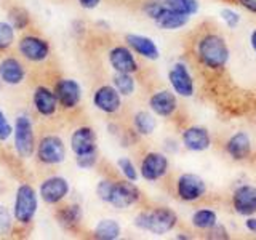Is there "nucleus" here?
Listing matches in <instances>:
<instances>
[{
	"instance_id": "obj_1",
	"label": "nucleus",
	"mask_w": 256,
	"mask_h": 240,
	"mask_svg": "<svg viewBox=\"0 0 256 240\" xmlns=\"http://www.w3.org/2000/svg\"><path fill=\"white\" fill-rule=\"evenodd\" d=\"M194 56L196 61L204 69L214 72H222L228 66L230 58V50L220 32L216 30H204L200 32L194 42Z\"/></svg>"
},
{
	"instance_id": "obj_2",
	"label": "nucleus",
	"mask_w": 256,
	"mask_h": 240,
	"mask_svg": "<svg viewBox=\"0 0 256 240\" xmlns=\"http://www.w3.org/2000/svg\"><path fill=\"white\" fill-rule=\"evenodd\" d=\"M178 224V214L168 206H157L152 210L141 212L134 218V226L141 230L152 232L156 236H164L174 229Z\"/></svg>"
},
{
	"instance_id": "obj_3",
	"label": "nucleus",
	"mask_w": 256,
	"mask_h": 240,
	"mask_svg": "<svg viewBox=\"0 0 256 240\" xmlns=\"http://www.w3.org/2000/svg\"><path fill=\"white\" fill-rule=\"evenodd\" d=\"M37 213V192L29 184H21L16 190L14 198V220L21 224H28L34 220Z\"/></svg>"
},
{
	"instance_id": "obj_4",
	"label": "nucleus",
	"mask_w": 256,
	"mask_h": 240,
	"mask_svg": "<svg viewBox=\"0 0 256 240\" xmlns=\"http://www.w3.org/2000/svg\"><path fill=\"white\" fill-rule=\"evenodd\" d=\"M13 133H14V149L18 152V156L22 158L30 157L36 149V134L30 118L26 114L16 117Z\"/></svg>"
},
{
	"instance_id": "obj_5",
	"label": "nucleus",
	"mask_w": 256,
	"mask_h": 240,
	"mask_svg": "<svg viewBox=\"0 0 256 240\" xmlns=\"http://www.w3.org/2000/svg\"><path fill=\"white\" fill-rule=\"evenodd\" d=\"M206 194V182L204 178L194 173H182L176 180V196L186 204H194L202 200Z\"/></svg>"
},
{
	"instance_id": "obj_6",
	"label": "nucleus",
	"mask_w": 256,
	"mask_h": 240,
	"mask_svg": "<svg viewBox=\"0 0 256 240\" xmlns=\"http://www.w3.org/2000/svg\"><path fill=\"white\" fill-rule=\"evenodd\" d=\"M140 197L141 192L136 188V184H133V181H112L108 204L118 208V210H124V208L134 205Z\"/></svg>"
},
{
	"instance_id": "obj_7",
	"label": "nucleus",
	"mask_w": 256,
	"mask_h": 240,
	"mask_svg": "<svg viewBox=\"0 0 256 240\" xmlns=\"http://www.w3.org/2000/svg\"><path fill=\"white\" fill-rule=\"evenodd\" d=\"M230 206L238 216H252L256 213V186L253 184H238L232 190Z\"/></svg>"
},
{
	"instance_id": "obj_8",
	"label": "nucleus",
	"mask_w": 256,
	"mask_h": 240,
	"mask_svg": "<svg viewBox=\"0 0 256 240\" xmlns=\"http://www.w3.org/2000/svg\"><path fill=\"white\" fill-rule=\"evenodd\" d=\"M37 158L45 165H58L66 158V148L60 136L48 134L37 146Z\"/></svg>"
},
{
	"instance_id": "obj_9",
	"label": "nucleus",
	"mask_w": 256,
	"mask_h": 240,
	"mask_svg": "<svg viewBox=\"0 0 256 240\" xmlns=\"http://www.w3.org/2000/svg\"><path fill=\"white\" fill-rule=\"evenodd\" d=\"M168 168H170L168 157L165 154H162V152L152 150L142 157L140 172L144 180L154 182V181H158L164 178V176L168 173Z\"/></svg>"
},
{
	"instance_id": "obj_10",
	"label": "nucleus",
	"mask_w": 256,
	"mask_h": 240,
	"mask_svg": "<svg viewBox=\"0 0 256 240\" xmlns=\"http://www.w3.org/2000/svg\"><path fill=\"white\" fill-rule=\"evenodd\" d=\"M168 80L173 88V92L182 96V98H190L196 92L194 78H192L189 68L184 62H174L170 72H168Z\"/></svg>"
},
{
	"instance_id": "obj_11",
	"label": "nucleus",
	"mask_w": 256,
	"mask_h": 240,
	"mask_svg": "<svg viewBox=\"0 0 256 240\" xmlns=\"http://www.w3.org/2000/svg\"><path fill=\"white\" fill-rule=\"evenodd\" d=\"M224 152L234 162H244L253 154V142L246 132H237L224 142Z\"/></svg>"
},
{
	"instance_id": "obj_12",
	"label": "nucleus",
	"mask_w": 256,
	"mask_h": 240,
	"mask_svg": "<svg viewBox=\"0 0 256 240\" xmlns=\"http://www.w3.org/2000/svg\"><path fill=\"white\" fill-rule=\"evenodd\" d=\"M18 50L28 61L40 62L48 58V54H50V45H48L46 40L40 37L26 36L18 42Z\"/></svg>"
},
{
	"instance_id": "obj_13",
	"label": "nucleus",
	"mask_w": 256,
	"mask_h": 240,
	"mask_svg": "<svg viewBox=\"0 0 256 240\" xmlns=\"http://www.w3.org/2000/svg\"><path fill=\"white\" fill-rule=\"evenodd\" d=\"M54 96L58 100V104L64 109L76 108L82 98V90L80 85L74 78H61L58 84L54 85Z\"/></svg>"
},
{
	"instance_id": "obj_14",
	"label": "nucleus",
	"mask_w": 256,
	"mask_h": 240,
	"mask_svg": "<svg viewBox=\"0 0 256 240\" xmlns=\"http://www.w3.org/2000/svg\"><path fill=\"white\" fill-rule=\"evenodd\" d=\"M182 146L190 152H204L212 146V134L204 126H188L181 134Z\"/></svg>"
},
{
	"instance_id": "obj_15",
	"label": "nucleus",
	"mask_w": 256,
	"mask_h": 240,
	"mask_svg": "<svg viewBox=\"0 0 256 240\" xmlns=\"http://www.w3.org/2000/svg\"><path fill=\"white\" fill-rule=\"evenodd\" d=\"M109 62L116 72H124V74H134L140 69L133 50L124 45H117L109 52Z\"/></svg>"
},
{
	"instance_id": "obj_16",
	"label": "nucleus",
	"mask_w": 256,
	"mask_h": 240,
	"mask_svg": "<svg viewBox=\"0 0 256 240\" xmlns=\"http://www.w3.org/2000/svg\"><path fill=\"white\" fill-rule=\"evenodd\" d=\"M69 192V182L68 180L61 178V176H52L46 178L42 186H40V197L48 205H54L61 202V200L68 196Z\"/></svg>"
},
{
	"instance_id": "obj_17",
	"label": "nucleus",
	"mask_w": 256,
	"mask_h": 240,
	"mask_svg": "<svg viewBox=\"0 0 256 240\" xmlns=\"http://www.w3.org/2000/svg\"><path fill=\"white\" fill-rule=\"evenodd\" d=\"M149 108L158 117H172L178 109V98L170 90H158L149 98Z\"/></svg>"
},
{
	"instance_id": "obj_18",
	"label": "nucleus",
	"mask_w": 256,
	"mask_h": 240,
	"mask_svg": "<svg viewBox=\"0 0 256 240\" xmlns=\"http://www.w3.org/2000/svg\"><path fill=\"white\" fill-rule=\"evenodd\" d=\"M93 102L100 110L106 114H116L122 106V96L110 85H102L93 94Z\"/></svg>"
},
{
	"instance_id": "obj_19",
	"label": "nucleus",
	"mask_w": 256,
	"mask_h": 240,
	"mask_svg": "<svg viewBox=\"0 0 256 240\" xmlns=\"http://www.w3.org/2000/svg\"><path fill=\"white\" fill-rule=\"evenodd\" d=\"M70 148L76 156L96 152V134L90 126H80L70 136Z\"/></svg>"
},
{
	"instance_id": "obj_20",
	"label": "nucleus",
	"mask_w": 256,
	"mask_h": 240,
	"mask_svg": "<svg viewBox=\"0 0 256 240\" xmlns=\"http://www.w3.org/2000/svg\"><path fill=\"white\" fill-rule=\"evenodd\" d=\"M128 46L132 48L134 53H138L140 56L150 61H156L158 60V48L156 45V42L149 37H144V36H136V34H128L125 37Z\"/></svg>"
},
{
	"instance_id": "obj_21",
	"label": "nucleus",
	"mask_w": 256,
	"mask_h": 240,
	"mask_svg": "<svg viewBox=\"0 0 256 240\" xmlns=\"http://www.w3.org/2000/svg\"><path fill=\"white\" fill-rule=\"evenodd\" d=\"M32 101H34V106H36L37 112L44 117L53 116L56 109H58V100H56L54 93L52 90H48L46 86L36 88Z\"/></svg>"
},
{
	"instance_id": "obj_22",
	"label": "nucleus",
	"mask_w": 256,
	"mask_h": 240,
	"mask_svg": "<svg viewBox=\"0 0 256 240\" xmlns=\"http://www.w3.org/2000/svg\"><path fill=\"white\" fill-rule=\"evenodd\" d=\"M26 72H24L22 64L16 58H5L0 62V80L8 85H20Z\"/></svg>"
},
{
	"instance_id": "obj_23",
	"label": "nucleus",
	"mask_w": 256,
	"mask_h": 240,
	"mask_svg": "<svg viewBox=\"0 0 256 240\" xmlns=\"http://www.w3.org/2000/svg\"><path fill=\"white\" fill-rule=\"evenodd\" d=\"M154 22L164 30H176V29H181V28L186 26V24L189 22V16L174 13L172 10H168V8H165V10L162 12V14H160Z\"/></svg>"
},
{
	"instance_id": "obj_24",
	"label": "nucleus",
	"mask_w": 256,
	"mask_h": 240,
	"mask_svg": "<svg viewBox=\"0 0 256 240\" xmlns=\"http://www.w3.org/2000/svg\"><path fill=\"white\" fill-rule=\"evenodd\" d=\"M190 222L197 230L206 232L218 222V213L212 210V208H198V210H196L194 214L190 216Z\"/></svg>"
},
{
	"instance_id": "obj_25",
	"label": "nucleus",
	"mask_w": 256,
	"mask_h": 240,
	"mask_svg": "<svg viewBox=\"0 0 256 240\" xmlns=\"http://www.w3.org/2000/svg\"><path fill=\"white\" fill-rule=\"evenodd\" d=\"M133 126L138 134L141 136H149L156 132V126H157V122L154 116L150 114L148 110H140L136 112L134 117H133Z\"/></svg>"
},
{
	"instance_id": "obj_26",
	"label": "nucleus",
	"mask_w": 256,
	"mask_h": 240,
	"mask_svg": "<svg viewBox=\"0 0 256 240\" xmlns=\"http://www.w3.org/2000/svg\"><path fill=\"white\" fill-rule=\"evenodd\" d=\"M80 220H82V208H80L78 205H76V204L64 206L58 212L60 224L64 228H68V229L76 228L77 224L80 222Z\"/></svg>"
},
{
	"instance_id": "obj_27",
	"label": "nucleus",
	"mask_w": 256,
	"mask_h": 240,
	"mask_svg": "<svg viewBox=\"0 0 256 240\" xmlns=\"http://www.w3.org/2000/svg\"><path fill=\"white\" fill-rule=\"evenodd\" d=\"M120 236V226L116 220H101L94 229V237L101 240H116Z\"/></svg>"
},
{
	"instance_id": "obj_28",
	"label": "nucleus",
	"mask_w": 256,
	"mask_h": 240,
	"mask_svg": "<svg viewBox=\"0 0 256 240\" xmlns=\"http://www.w3.org/2000/svg\"><path fill=\"white\" fill-rule=\"evenodd\" d=\"M164 4L168 10L184 14V16H192L198 10L197 0H164Z\"/></svg>"
},
{
	"instance_id": "obj_29",
	"label": "nucleus",
	"mask_w": 256,
	"mask_h": 240,
	"mask_svg": "<svg viewBox=\"0 0 256 240\" xmlns=\"http://www.w3.org/2000/svg\"><path fill=\"white\" fill-rule=\"evenodd\" d=\"M134 78L132 74H124V72H116L114 76V88L120 93V96H130L134 92Z\"/></svg>"
},
{
	"instance_id": "obj_30",
	"label": "nucleus",
	"mask_w": 256,
	"mask_h": 240,
	"mask_svg": "<svg viewBox=\"0 0 256 240\" xmlns=\"http://www.w3.org/2000/svg\"><path fill=\"white\" fill-rule=\"evenodd\" d=\"M8 22L12 24L13 29L22 30L28 28L29 24V13L21 6H13L10 12H8Z\"/></svg>"
},
{
	"instance_id": "obj_31",
	"label": "nucleus",
	"mask_w": 256,
	"mask_h": 240,
	"mask_svg": "<svg viewBox=\"0 0 256 240\" xmlns=\"http://www.w3.org/2000/svg\"><path fill=\"white\" fill-rule=\"evenodd\" d=\"M14 42V29L10 22L0 21V50H6Z\"/></svg>"
},
{
	"instance_id": "obj_32",
	"label": "nucleus",
	"mask_w": 256,
	"mask_h": 240,
	"mask_svg": "<svg viewBox=\"0 0 256 240\" xmlns=\"http://www.w3.org/2000/svg\"><path fill=\"white\" fill-rule=\"evenodd\" d=\"M165 4L164 0H148V2H144L142 5V13L148 16V18H150L152 21H156L160 14H162V12L165 10Z\"/></svg>"
},
{
	"instance_id": "obj_33",
	"label": "nucleus",
	"mask_w": 256,
	"mask_h": 240,
	"mask_svg": "<svg viewBox=\"0 0 256 240\" xmlns=\"http://www.w3.org/2000/svg\"><path fill=\"white\" fill-rule=\"evenodd\" d=\"M118 168H120V172L124 173V176L128 180V181H136L138 180V172H136V166L133 165V162L130 158H126V157H122V158H118V162H117Z\"/></svg>"
},
{
	"instance_id": "obj_34",
	"label": "nucleus",
	"mask_w": 256,
	"mask_h": 240,
	"mask_svg": "<svg viewBox=\"0 0 256 240\" xmlns=\"http://www.w3.org/2000/svg\"><path fill=\"white\" fill-rule=\"evenodd\" d=\"M12 226H13L12 213L8 212V208L0 205V237H5V236L10 234Z\"/></svg>"
},
{
	"instance_id": "obj_35",
	"label": "nucleus",
	"mask_w": 256,
	"mask_h": 240,
	"mask_svg": "<svg viewBox=\"0 0 256 240\" xmlns=\"http://www.w3.org/2000/svg\"><path fill=\"white\" fill-rule=\"evenodd\" d=\"M206 238H213V240H224V238H230L229 230L222 226V224L216 222L212 229L206 230Z\"/></svg>"
},
{
	"instance_id": "obj_36",
	"label": "nucleus",
	"mask_w": 256,
	"mask_h": 240,
	"mask_svg": "<svg viewBox=\"0 0 256 240\" xmlns=\"http://www.w3.org/2000/svg\"><path fill=\"white\" fill-rule=\"evenodd\" d=\"M221 18L224 20V22H226V26L230 29L237 28L240 22V14L234 10H230V8H226V10L221 12Z\"/></svg>"
},
{
	"instance_id": "obj_37",
	"label": "nucleus",
	"mask_w": 256,
	"mask_h": 240,
	"mask_svg": "<svg viewBox=\"0 0 256 240\" xmlns=\"http://www.w3.org/2000/svg\"><path fill=\"white\" fill-rule=\"evenodd\" d=\"M96 157H98V150L90 152V154H84V156H77V165L82 168V170H88V168H93L96 164Z\"/></svg>"
},
{
	"instance_id": "obj_38",
	"label": "nucleus",
	"mask_w": 256,
	"mask_h": 240,
	"mask_svg": "<svg viewBox=\"0 0 256 240\" xmlns=\"http://www.w3.org/2000/svg\"><path fill=\"white\" fill-rule=\"evenodd\" d=\"M12 133H13V128L10 122L6 120L4 112L0 110V141H6L12 136Z\"/></svg>"
},
{
	"instance_id": "obj_39",
	"label": "nucleus",
	"mask_w": 256,
	"mask_h": 240,
	"mask_svg": "<svg viewBox=\"0 0 256 240\" xmlns=\"http://www.w3.org/2000/svg\"><path fill=\"white\" fill-rule=\"evenodd\" d=\"M237 4L248 13L256 14V0H237Z\"/></svg>"
},
{
	"instance_id": "obj_40",
	"label": "nucleus",
	"mask_w": 256,
	"mask_h": 240,
	"mask_svg": "<svg viewBox=\"0 0 256 240\" xmlns=\"http://www.w3.org/2000/svg\"><path fill=\"white\" fill-rule=\"evenodd\" d=\"M245 229L248 232H252V234L256 236V216H246V221H245Z\"/></svg>"
},
{
	"instance_id": "obj_41",
	"label": "nucleus",
	"mask_w": 256,
	"mask_h": 240,
	"mask_svg": "<svg viewBox=\"0 0 256 240\" xmlns=\"http://www.w3.org/2000/svg\"><path fill=\"white\" fill-rule=\"evenodd\" d=\"M100 2H101V0H78L80 6L86 8V10H93V8H96L100 5Z\"/></svg>"
},
{
	"instance_id": "obj_42",
	"label": "nucleus",
	"mask_w": 256,
	"mask_h": 240,
	"mask_svg": "<svg viewBox=\"0 0 256 240\" xmlns=\"http://www.w3.org/2000/svg\"><path fill=\"white\" fill-rule=\"evenodd\" d=\"M250 45H252V50L256 54V29H253V32L250 34Z\"/></svg>"
},
{
	"instance_id": "obj_43",
	"label": "nucleus",
	"mask_w": 256,
	"mask_h": 240,
	"mask_svg": "<svg viewBox=\"0 0 256 240\" xmlns=\"http://www.w3.org/2000/svg\"><path fill=\"white\" fill-rule=\"evenodd\" d=\"M0 82H2V80H0Z\"/></svg>"
}]
</instances>
